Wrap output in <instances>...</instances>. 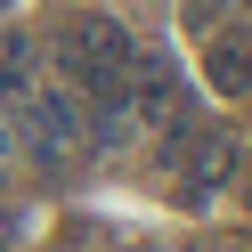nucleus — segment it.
I'll use <instances>...</instances> for the list:
<instances>
[{"label":"nucleus","mask_w":252,"mask_h":252,"mask_svg":"<svg viewBox=\"0 0 252 252\" xmlns=\"http://www.w3.org/2000/svg\"><path fill=\"white\" fill-rule=\"evenodd\" d=\"M203 73H212V90H228V98H252V33H212Z\"/></svg>","instance_id":"nucleus-1"},{"label":"nucleus","mask_w":252,"mask_h":252,"mask_svg":"<svg viewBox=\"0 0 252 252\" xmlns=\"http://www.w3.org/2000/svg\"><path fill=\"white\" fill-rule=\"evenodd\" d=\"M187 8V33H220V17H228V0H179Z\"/></svg>","instance_id":"nucleus-2"}]
</instances>
